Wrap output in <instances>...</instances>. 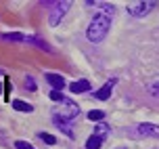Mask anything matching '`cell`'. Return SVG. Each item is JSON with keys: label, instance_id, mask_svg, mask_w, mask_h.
Instances as JSON below:
<instances>
[{"label": "cell", "instance_id": "cell-1", "mask_svg": "<svg viewBox=\"0 0 159 149\" xmlns=\"http://www.w3.org/2000/svg\"><path fill=\"white\" fill-rule=\"evenodd\" d=\"M109 27H111V19L105 17L103 13H96V15L92 17L90 25H88V30H86V38L90 40V42H101V40H105Z\"/></svg>", "mask_w": 159, "mask_h": 149}, {"label": "cell", "instance_id": "cell-2", "mask_svg": "<svg viewBox=\"0 0 159 149\" xmlns=\"http://www.w3.org/2000/svg\"><path fill=\"white\" fill-rule=\"evenodd\" d=\"M78 113H80V107H78V103H73L71 99H63L61 103H57L55 111H52V116L63 120V122H71Z\"/></svg>", "mask_w": 159, "mask_h": 149}, {"label": "cell", "instance_id": "cell-3", "mask_svg": "<svg viewBox=\"0 0 159 149\" xmlns=\"http://www.w3.org/2000/svg\"><path fill=\"white\" fill-rule=\"evenodd\" d=\"M69 7H71V2H65V0H61V2H52V11H50L48 23L50 25H59L61 19L65 17V13L69 11Z\"/></svg>", "mask_w": 159, "mask_h": 149}, {"label": "cell", "instance_id": "cell-4", "mask_svg": "<svg viewBox=\"0 0 159 149\" xmlns=\"http://www.w3.org/2000/svg\"><path fill=\"white\" fill-rule=\"evenodd\" d=\"M157 7V2H147V0H143V2H134V4H128V13L134 17H144L149 15V11L151 8Z\"/></svg>", "mask_w": 159, "mask_h": 149}, {"label": "cell", "instance_id": "cell-5", "mask_svg": "<svg viewBox=\"0 0 159 149\" xmlns=\"http://www.w3.org/2000/svg\"><path fill=\"white\" fill-rule=\"evenodd\" d=\"M132 137L134 139H147V137H157V126L155 124H140L132 130Z\"/></svg>", "mask_w": 159, "mask_h": 149}, {"label": "cell", "instance_id": "cell-6", "mask_svg": "<svg viewBox=\"0 0 159 149\" xmlns=\"http://www.w3.org/2000/svg\"><path fill=\"white\" fill-rule=\"evenodd\" d=\"M115 82H117L115 78L107 80V82H105V86H103V88H98V90H96L92 97H94V99H98V101H107V99L111 97V90H113V86H115Z\"/></svg>", "mask_w": 159, "mask_h": 149}, {"label": "cell", "instance_id": "cell-7", "mask_svg": "<svg viewBox=\"0 0 159 149\" xmlns=\"http://www.w3.org/2000/svg\"><path fill=\"white\" fill-rule=\"evenodd\" d=\"M46 82L52 86V90H59V93H61V88H65V78L59 74H46Z\"/></svg>", "mask_w": 159, "mask_h": 149}, {"label": "cell", "instance_id": "cell-8", "mask_svg": "<svg viewBox=\"0 0 159 149\" xmlns=\"http://www.w3.org/2000/svg\"><path fill=\"white\" fill-rule=\"evenodd\" d=\"M69 90H71V93H75V94L88 93V90H90V82H88V80H75V82H71V84H69Z\"/></svg>", "mask_w": 159, "mask_h": 149}, {"label": "cell", "instance_id": "cell-9", "mask_svg": "<svg viewBox=\"0 0 159 149\" xmlns=\"http://www.w3.org/2000/svg\"><path fill=\"white\" fill-rule=\"evenodd\" d=\"M52 122H55L57 128H59L61 132H65L67 137H69V139H73V137H75V134H73V128H71V124H69V122H63V120L55 118V116H52Z\"/></svg>", "mask_w": 159, "mask_h": 149}, {"label": "cell", "instance_id": "cell-10", "mask_svg": "<svg viewBox=\"0 0 159 149\" xmlns=\"http://www.w3.org/2000/svg\"><path fill=\"white\" fill-rule=\"evenodd\" d=\"M27 44H32V46L40 48V50H44V53H50V46H48V42H44L42 38H34V36H27V40H25Z\"/></svg>", "mask_w": 159, "mask_h": 149}, {"label": "cell", "instance_id": "cell-11", "mask_svg": "<svg viewBox=\"0 0 159 149\" xmlns=\"http://www.w3.org/2000/svg\"><path fill=\"white\" fill-rule=\"evenodd\" d=\"M0 40H8V42H25L27 36L19 34V31H15V34H0Z\"/></svg>", "mask_w": 159, "mask_h": 149}, {"label": "cell", "instance_id": "cell-12", "mask_svg": "<svg viewBox=\"0 0 159 149\" xmlns=\"http://www.w3.org/2000/svg\"><path fill=\"white\" fill-rule=\"evenodd\" d=\"M109 134V126L103 124V122H96V128H94V137H98V139H105Z\"/></svg>", "mask_w": 159, "mask_h": 149}, {"label": "cell", "instance_id": "cell-13", "mask_svg": "<svg viewBox=\"0 0 159 149\" xmlns=\"http://www.w3.org/2000/svg\"><path fill=\"white\" fill-rule=\"evenodd\" d=\"M13 107H15L17 111H25V113H32L34 107L30 105V103H25V101H13Z\"/></svg>", "mask_w": 159, "mask_h": 149}, {"label": "cell", "instance_id": "cell-14", "mask_svg": "<svg viewBox=\"0 0 159 149\" xmlns=\"http://www.w3.org/2000/svg\"><path fill=\"white\" fill-rule=\"evenodd\" d=\"M101 145H103V139H98L94 134L86 141V149H101Z\"/></svg>", "mask_w": 159, "mask_h": 149}, {"label": "cell", "instance_id": "cell-15", "mask_svg": "<svg viewBox=\"0 0 159 149\" xmlns=\"http://www.w3.org/2000/svg\"><path fill=\"white\" fill-rule=\"evenodd\" d=\"M88 120H92V122H103L105 120V111H101V109L88 111Z\"/></svg>", "mask_w": 159, "mask_h": 149}, {"label": "cell", "instance_id": "cell-16", "mask_svg": "<svg viewBox=\"0 0 159 149\" xmlns=\"http://www.w3.org/2000/svg\"><path fill=\"white\" fill-rule=\"evenodd\" d=\"M38 137L46 143V145H55V143H57V139L52 137V134H48V132H38Z\"/></svg>", "mask_w": 159, "mask_h": 149}, {"label": "cell", "instance_id": "cell-17", "mask_svg": "<svg viewBox=\"0 0 159 149\" xmlns=\"http://www.w3.org/2000/svg\"><path fill=\"white\" fill-rule=\"evenodd\" d=\"M36 88H38V86H36V80H34L32 76H25V90H32V93H34Z\"/></svg>", "mask_w": 159, "mask_h": 149}, {"label": "cell", "instance_id": "cell-18", "mask_svg": "<svg viewBox=\"0 0 159 149\" xmlns=\"http://www.w3.org/2000/svg\"><path fill=\"white\" fill-rule=\"evenodd\" d=\"M15 149H36V147L27 141H15Z\"/></svg>", "mask_w": 159, "mask_h": 149}, {"label": "cell", "instance_id": "cell-19", "mask_svg": "<svg viewBox=\"0 0 159 149\" xmlns=\"http://www.w3.org/2000/svg\"><path fill=\"white\" fill-rule=\"evenodd\" d=\"M50 99H52L55 103H61V101L65 99V97H63L61 93H59V90H52V93H50Z\"/></svg>", "mask_w": 159, "mask_h": 149}, {"label": "cell", "instance_id": "cell-20", "mask_svg": "<svg viewBox=\"0 0 159 149\" xmlns=\"http://www.w3.org/2000/svg\"><path fill=\"white\" fill-rule=\"evenodd\" d=\"M151 94H153V97H157V82H153V86H151Z\"/></svg>", "mask_w": 159, "mask_h": 149}, {"label": "cell", "instance_id": "cell-21", "mask_svg": "<svg viewBox=\"0 0 159 149\" xmlns=\"http://www.w3.org/2000/svg\"><path fill=\"white\" fill-rule=\"evenodd\" d=\"M0 97H2V82H0Z\"/></svg>", "mask_w": 159, "mask_h": 149}]
</instances>
